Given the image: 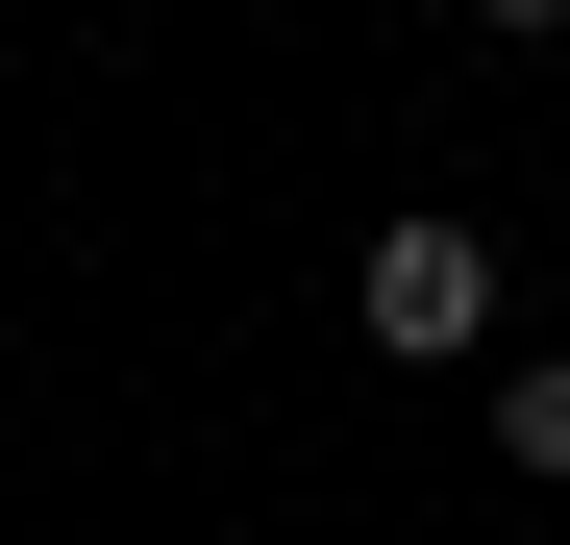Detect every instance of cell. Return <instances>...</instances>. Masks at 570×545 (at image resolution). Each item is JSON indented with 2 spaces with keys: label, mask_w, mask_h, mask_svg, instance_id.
I'll return each mask as SVG.
<instances>
[{
  "label": "cell",
  "mask_w": 570,
  "mask_h": 545,
  "mask_svg": "<svg viewBox=\"0 0 570 545\" xmlns=\"http://www.w3.org/2000/svg\"><path fill=\"white\" fill-rule=\"evenodd\" d=\"M347 323L397 347V373H497V224H446V199H397L347 248Z\"/></svg>",
  "instance_id": "obj_1"
},
{
  "label": "cell",
  "mask_w": 570,
  "mask_h": 545,
  "mask_svg": "<svg viewBox=\"0 0 570 545\" xmlns=\"http://www.w3.org/2000/svg\"><path fill=\"white\" fill-rule=\"evenodd\" d=\"M471 397H497V472H570V347H497Z\"/></svg>",
  "instance_id": "obj_2"
}]
</instances>
